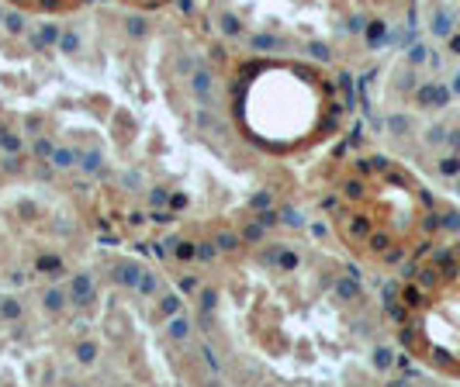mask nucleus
<instances>
[{
	"label": "nucleus",
	"mask_w": 460,
	"mask_h": 387,
	"mask_svg": "<svg viewBox=\"0 0 460 387\" xmlns=\"http://www.w3.org/2000/svg\"><path fill=\"white\" fill-rule=\"evenodd\" d=\"M211 335L246 377L332 380L367 349L363 294L308 242H263L225 266L208 294Z\"/></svg>",
	"instance_id": "obj_1"
},
{
	"label": "nucleus",
	"mask_w": 460,
	"mask_h": 387,
	"mask_svg": "<svg viewBox=\"0 0 460 387\" xmlns=\"http://www.w3.org/2000/svg\"><path fill=\"white\" fill-rule=\"evenodd\" d=\"M225 104L242 142L274 159L308 156L346 118L329 62L291 52H239L225 73Z\"/></svg>",
	"instance_id": "obj_2"
},
{
	"label": "nucleus",
	"mask_w": 460,
	"mask_h": 387,
	"mask_svg": "<svg viewBox=\"0 0 460 387\" xmlns=\"http://www.w3.org/2000/svg\"><path fill=\"white\" fill-rule=\"evenodd\" d=\"M401 335L415 360L460 377V263L446 259L408 284Z\"/></svg>",
	"instance_id": "obj_5"
},
{
	"label": "nucleus",
	"mask_w": 460,
	"mask_h": 387,
	"mask_svg": "<svg viewBox=\"0 0 460 387\" xmlns=\"http://www.w3.org/2000/svg\"><path fill=\"white\" fill-rule=\"evenodd\" d=\"M401 0H211L215 28L242 52H291L319 62H357L377 49Z\"/></svg>",
	"instance_id": "obj_3"
},
{
	"label": "nucleus",
	"mask_w": 460,
	"mask_h": 387,
	"mask_svg": "<svg viewBox=\"0 0 460 387\" xmlns=\"http://www.w3.org/2000/svg\"><path fill=\"white\" fill-rule=\"evenodd\" d=\"M332 235L367 266H395L422 249L433 228V208L419 187L391 159H353L325 190Z\"/></svg>",
	"instance_id": "obj_4"
},
{
	"label": "nucleus",
	"mask_w": 460,
	"mask_h": 387,
	"mask_svg": "<svg viewBox=\"0 0 460 387\" xmlns=\"http://www.w3.org/2000/svg\"><path fill=\"white\" fill-rule=\"evenodd\" d=\"M14 11H24L31 18H69L76 11H83L97 0H0ZM114 4H125V7H135V11H152V7H163L166 0H114Z\"/></svg>",
	"instance_id": "obj_6"
}]
</instances>
